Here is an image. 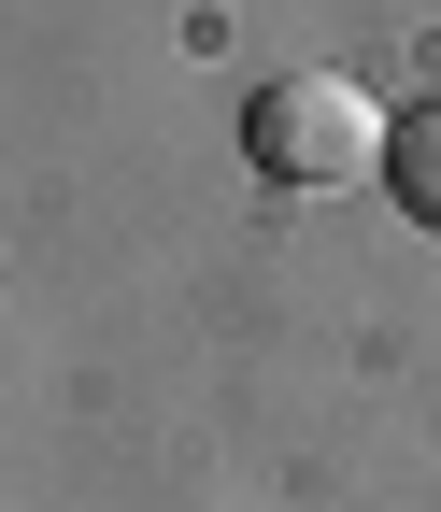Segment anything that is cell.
I'll use <instances>...</instances> for the list:
<instances>
[{"label":"cell","mask_w":441,"mask_h":512,"mask_svg":"<svg viewBox=\"0 0 441 512\" xmlns=\"http://www.w3.org/2000/svg\"><path fill=\"white\" fill-rule=\"evenodd\" d=\"M242 157H257L271 185H356V171L399 157V128L342 72H285V86H257V114H242Z\"/></svg>","instance_id":"6da1fadb"},{"label":"cell","mask_w":441,"mask_h":512,"mask_svg":"<svg viewBox=\"0 0 441 512\" xmlns=\"http://www.w3.org/2000/svg\"><path fill=\"white\" fill-rule=\"evenodd\" d=\"M385 171H399V214H413V228H441V100L399 128V157H385Z\"/></svg>","instance_id":"7a4b0ae2"}]
</instances>
